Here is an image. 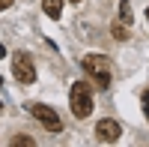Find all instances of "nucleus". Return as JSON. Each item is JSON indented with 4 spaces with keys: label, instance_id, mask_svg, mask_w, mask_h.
Returning <instances> with one entry per match:
<instances>
[{
    "label": "nucleus",
    "instance_id": "1",
    "mask_svg": "<svg viewBox=\"0 0 149 147\" xmlns=\"http://www.w3.org/2000/svg\"><path fill=\"white\" fill-rule=\"evenodd\" d=\"M69 108L78 120H86L93 111V84L86 81H74L72 90H69Z\"/></svg>",
    "mask_w": 149,
    "mask_h": 147
},
{
    "label": "nucleus",
    "instance_id": "2",
    "mask_svg": "<svg viewBox=\"0 0 149 147\" xmlns=\"http://www.w3.org/2000/svg\"><path fill=\"white\" fill-rule=\"evenodd\" d=\"M84 72L93 78V84L98 90H107L110 87V60L104 57V54H86L84 57Z\"/></svg>",
    "mask_w": 149,
    "mask_h": 147
},
{
    "label": "nucleus",
    "instance_id": "3",
    "mask_svg": "<svg viewBox=\"0 0 149 147\" xmlns=\"http://www.w3.org/2000/svg\"><path fill=\"white\" fill-rule=\"evenodd\" d=\"M30 114L39 120V123L48 129V132H63V120H60V114L54 111V108H48V105H30Z\"/></svg>",
    "mask_w": 149,
    "mask_h": 147
},
{
    "label": "nucleus",
    "instance_id": "4",
    "mask_svg": "<svg viewBox=\"0 0 149 147\" xmlns=\"http://www.w3.org/2000/svg\"><path fill=\"white\" fill-rule=\"evenodd\" d=\"M12 72H15V78L21 84H33L36 81V66H33V60L24 51H18L15 57H12Z\"/></svg>",
    "mask_w": 149,
    "mask_h": 147
},
{
    "label": "nucleus",
    "instance_id": "5",
    "mask_svg": "<svg viewBox=\"0 0 149 147\" xmlns=\"http://www.w3.org/2000/svg\"><path fill=\"white\" fill-rule=\"evenodd\" d=\"M122 135V126L116 123V120H98L95 123V138L102 144H116Z\"/></svg>",
    "mask_w": 149,
    "mask_h": 147
},
{
    "label": "nucleus",
    "instance_id": "6",
    "mask_svg": "<svg viewBox=\"0 0 149 147\" xmlns=\"http://www.w3.org/2000/svg\"><path fill=\"white\" fill-rule=\"evenodd\" d=\"M42 9H45V15L51 21H57L63 15V0H42Z\"/></svg>",
    "mask_w": 149,
    "mask_h": 147
},
{
    "label": "nucleus",
    "instance_id": "7",
    "mask_svg": "<svg viewBox=\"0 0 149 147\" xmlns=\"http://www.w3.org/2000/svg\"><path fill=\"white\" fill-rule=\"evenodd\" d=\"M131 3H128V0H122V3H119V21L122 24H125V27H128V24H131Z\"/></svg>",
    "mask_w": 149,
    "mask_h": 147
},
{
    "label": "nucleus",
    "instance_id": "8",
    "mask_svg": "<svg viewBox=\"0 0 149 147\" xmlns=\"http://www.w3.org/2000/svg\"><path fill=\"white\" fill-rule=\"evenodd\" d=\"M113 36H116L119 42H122V39H128V30H125V24H119V21H116V24H113Z\"/></svg>",
    "mask_w": 149,
    "mask_h": 147
},
{
    "label": "nucleus",
    "instance_id": "9",
    "mask_svg": "<svg viewBox=\"0 0 149 147\" xmlns=\"http://www.w3.org/2000/svg\"><path fill=\"white\" fill-rule=\"evenodd\" d=\"M12 144H15V147L27 144V147H30V144H33V138H30V135H18V138H12Z\"/></svg>",
    "mask_w": 149,
    "mask_h": 147
},
{
    "label": "nucleus",
    "instance_id": "10",
    "mask_svg": "<svg viewBox=\"0 0 149 147\" xmlns=\"http://www.w3.org/2000/svg\"><path fill=\"white\" fill-rule=\"evenodd\" d=\"M143 111H146V117H149V90L143 93Z\"/></svg>",
    "mask_w": 149,
    "mask_h": 147
},
{
    "label": "nucleus",
    "instance_id": "11",
    "mask_svg": "<svg viewBox=\"0 0 149 147\" xmlns=\"http://www.w3.org/2000/svg\"><path fill=\"white\" fill-rule=\"evenodd\" d=\"M12 3H15V0H0V12H3V9H9Z\"/></svg>",
    "mask_w": 149,
    "mask_h": 147
},
{
    "label": "nucleus",
    "instance_id": "12",
    "mask_svg": "<svg viewBox=\"0 0 149 147\" xmlns=\"http://www.w3.org/2000/svg\"><path fill=\"white\" fill-rule=\"evenodd\" d=\"M0 90H3V78H0Z\"/></svg>",
    "mask_w": 149,
    "mask_h": 147
},
{
    "label": "nucleus",
    "instance_id": "13",
    "mask_svg": "<svg viewBox=\"0 0 149 147\" xmlns=\"http://www.w3.org/2000/svg\"><path fill=\"white\" fill-rule=\"evenodd\" d=\"M69 3H81V0H69Z\"/></svg>",
    "mask_w": 149,
    "mask_h": 147
},
{
    "label": "nucleus",
    "instance_id": "14",
    "mask_svg": "<svg viewBox=\"0 0 149 147\" xmlns=\"http://www.w3.org/2000/svg\"><path fill=\"white\" fill-rule=\"evenodd\" d=\"M146 18H149V9H146Z\"/></svg>",
    "mask_w": 149,
    "mask_h": 147
}]
</instances>
